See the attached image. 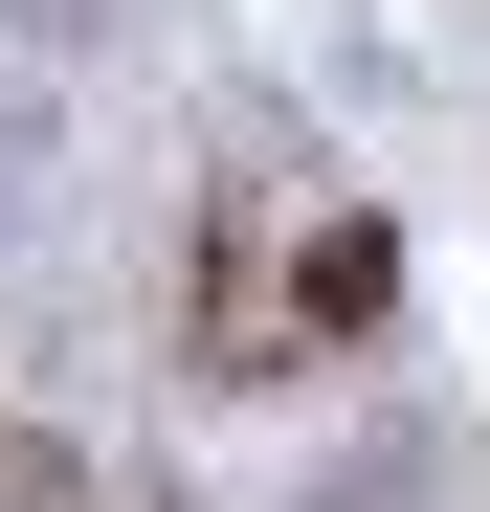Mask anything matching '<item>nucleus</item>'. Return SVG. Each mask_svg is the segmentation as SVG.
<instances>
[{
	"mask_svg": "<svg viewBox=\"0 0 490 512\" xmlns=\"http://www.w3.org/2000/svg\"><path fill=\"white\" fill-rule=\"evenodd\" d=\"M0 512H90V468H67L45 423H0Z\"/></svg>",
	"mask_w": 490,
	"mask_h": 512,
	"instance_id": "nucleus-1",
	"label": "nucleus"
}]
</instances>
